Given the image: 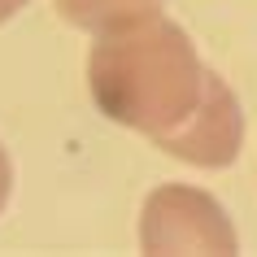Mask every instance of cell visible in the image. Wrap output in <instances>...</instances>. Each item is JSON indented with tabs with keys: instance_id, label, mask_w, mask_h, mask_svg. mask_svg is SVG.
<instances>
[{
	"instance_id": "cell-6",
	"label": "cell",
	"mask_w": 257,
	"mask_h": 257,
	"mask_svg": "<svg viewBox=\"0 0 257 257\" xmlns=\"http://www.w3.org/2000/svg\"><path fill=\"white\" fill-rule=\"evenodd\" d=\"M22 5H27V0H0V22H9V18H14Z\"/></svg>"
},
{
	"instance_id": "cell-2",
	"label": "cell",
	"mask_w": 257,
	"mask_h": 257,
	"mask_svg": "<svg viewBox=\"0 0 257 257\" xmlns=\"http://www.w3.org/2000/svg\"><path fill=\"white\" fill-rule=\"evenodd\" d=\"M140 248L144 253H235L240 240L214 196L183 183H166L144 201Z\"/></svg>"
},
{
	"instance_id": "cell-1",
	"label": "cell",
	"mask_w": 257,
	"mask_h": 257,
	"mask_svg": "<svg viewBox=\"0 0 257 257\" xmlns=\"http://www.w3.org/2000/svg\"><path fill=\"white\" fill-rule=\"evenodd\" d=\"M209 79L214 70L201 66L183 27L166 22L162 14L100 35L87 57V87L96 109L131 131L153 136L157 149H166L192 122L209 92Z\"/></svg>"
},
{
	"instance_id": "cell-5",
	"label": "cell",
	"mask_w": 257,
	"mask_h": 257,
	"mask_svg": "<svg viewBox=\"0 0 257 257\" xmlns=\"http://www.w3.org/2000/svg\"><path fill=\"white\" fill-rule=\"evenodd\" d=\"M9 188H14V166H9V157H5V149H0V209H5V201H9Z\"/></svg>"
},
{
	"instance_id": "cell-4",
	"label": "cell",
	"mask_w": 257,
	"mask_h": 257,
	"mask_svg": "<svg viewBox=\"0 0 257 257\" xmlns=\"http://www.w3.org/2000/svg\"><path fill=\"white\" fill-rule=\"evenodd\" d=\"M166 9V0H57V14L70 27L109 35V31H126L136 22H149Z\"/></svg>"
},
{
	"instance_id": "cell-3",
	"label": "cell",
	"mask_w": 257,
	"mask_h": 257,
	"mask_svg": "<svg viewBox=\"0 0 257 257\" xmlns=\"http://www.w3.org/2000/svg\"><path fill=\"white\" fill-rule=\"evenodd\" d=\"M240 140H244V118H240V105H235V92L214 74L201 109L192 113V122L166 144L162 153H170V157H179V162H188V166L218 170V166L235 162Z\"/></svg>"
}]
</instances>
